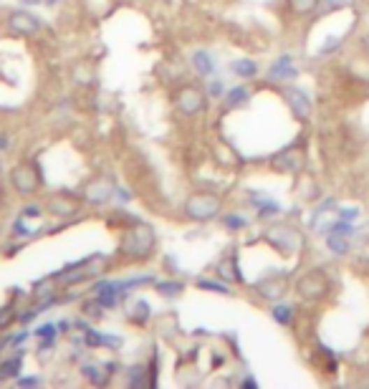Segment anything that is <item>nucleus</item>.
I'll return each instance as SVG.
<instances>
[{
	"mask_svg": "<svg viewBox=\"0 0 369 389\" xmlns=\"http://www.w3.org/2000/svg\"><path fill=\"white\" fill-rule=\"evenodd\" d=\"M154 245H157V233H154V228H152L150 223H139L122 233L119 253H122L126 260H147V258L154 253Z\"/></svg>",
	"mask_w": 369,
	"mask_h": 389,
	"instance_id": "1",
	"label": "nucleus"
},
{
	"mask_svg": "<svg viewBox=\"0 0 369 389\" xmlns=\"http://www.w3.org/2000/svg\"><path fill=\"white\" fill-rule=\"evenodd\" d=\"M223 210V198L215 192H192L190 198L184 200V215L195 223H210L215 220Z\"/></svg>",
	"mask_w": 369,
	"mask_h": 389,
	"instance_id": "2",
	"label": "nucleus"
},
{
	"mask_svg": "<svg viewBox=\"0 0 369 389\" xmlns=\"http://www.w3.org/2000/svg\"><path fill=\"white\" fill-rule=\"evenodd\" d=\"M331 288V278L321 271V268H314V271H306L296 281V293L301 301H309V304H317L321 298H326Z\"/></svg>",
	"mask_w": 369,
	"mask_h": 389,
	"instance_id": "3",
	"label": "nucleus"
},
{
	"mask_svg": "<svg viewBox=\"0 0 369 389\" xmlns=\"http://www.w3.org/2000/svg\"><path fill=\"white\" fill-rule=\"evenodd\" d=\"M10 185H13V190L18 195H26V198L36 195L41 187L38 167L34 162H20V165H15L13 172H10Z\"/></svg>",
	"mask_w": 369,
	"mask_h": 389,
	"instance_id": "4",
	"label": "nucleus"
},
{
	"mask_svg": "<svg viewBox=\"0 0 369 389\" xmlns=\"http://www.w3.org/2000/svg\"><path fill=\"white\" fill-rule=\"evenodd\" d=\"M263 237H266V243H270L276 251L284 253V256H291V253H296L298 248H301V235H298L294 228H286V225L270 228Z\"/></svg>",
	"mask_w": 369,
	"mask_h": 389,
	"instance_id": "5",
	"label": "nucleus"
},
{
	"mask_svg": "<svg viewBox=\"0 0 369 389\" xmlns=\"http://www.w3.org/2000/svg\"><path fill=\"white\" fill-rule=\"evenodd\" d=\"M205 94L200 91L198 86H184L180 89L178 96H175V106H178V112L184 114V117H195V114L205 112Z\"/></svg>",
	"mask_w": 369,
	"mask_h": 389,
	"instance_id": "6",
	"label": "nucleus"
},
{
	"mask_svg": "<svg viewBox=\"0 0 369 389\" xmlns=\"http://www.w3.org/2000/svg\"><path fill=\"white\" fill-rule=\"evenodd\" d=\"M256 293L266 301H281V298L289 293V278L281 276V273H273V276H266L261 281H256Z\"/></svg>",
	"mask_w": 369,
	"mask_h": 389,
	"instance_id": "7",
	"label": "nucleus"
},
{
	"mask_svg": "<svg viewBox=\"0 0 369 389\" xmlns=\"http://www.w3.org/2000/svg\"><path fill=\"white\" fill-rule=\"evenodd\" d=\"M284 99H286V104H289L291 114H294L298 122H306V119L311 117V101L301 89H296V86H284Z\"/></svg>",
	"mask_w": 369,
	"mask_h": 389,
	"instance_id": "8",
	"label": "nucleus"
},
{
	"mask_svg": "<svg viewBox=\"0 0 369 389\" xmlns=\"http://www.w3.org/2000/svg\"><path fill=\"white\" fill-rule=\"evenodd\" d=\"M112 192H114L112 179H109V177H94V179H89V182H86L84 200L89 205H104L106 200L112 198Z\"/></svg>",
	"mask_w": 369,
	"mask_h": 389,
	"instance_id": "9",
	"label": "nucleus"
},
{
	"mask_svg": "<svg viewBox=\"0 0 369 389\" xmlns=\"http://www.w3.org/2000/svg\"><path fill=\"white\" fill-rule=\"evenodd\" d=\"M8 28H10V34L15 36H34L38 34V18L31 13H26V10H15V13L8 15Z\"/></svg>",
	"mask_w": 369,
	"mask_h": 389,
	"instance_id": "10",
	"label": "nucleus"
},
{
	"mask_svg": "<svg viewBox=\"0 0 369 389\" xmlns=\"http://www.w3.org/2000/svg\"><path fill=\"white\" fill-rule=\"evenodd\" d=\"M46 210L51 215H56V218H73L81 210V203H76L68 195H51L46 203Z\"/></svg>",
	"mask_w": 369,
	"mask_h": 389,
	"instance_id": "11",
	"label": "nucleus"
},
{
	"mask_svg": "<svg viewBox=\"0 0 369 389\" xmlns=\"http://www.w3.org/2000/svg\"><path fill=\"white\" fill-rule=\"evenodd\" d=\"M270 165L276 172H298L303 167V152L301 149H284L270 159Z\"/></svg>",
	"mask_w": 369,
	"mask_h": 389,
	"instance_id": "12",
	"label": "nucleus"
},
{
	"mask_svg": "<svg viewBox=\"0 0 369 389\" xmlns=\"http://www.w3.org/2000/svg\"><path fill=\"white\" fill-rule=\"evenodd\" d=\"M286 6L294 15H311L321 6V0H286Z\"/></svg>",
	"mask_w": 369,
	"mask_h": 389,
	"instance_id": "13",
	"label": "nucleus"
},
{
	"mask_svg": "<svg viewBox=\"0 0 369 389\" xmlns=\"http://www.w3.org/2000/svg\"><path fill=\"white\" fill-rule=\"evenodd\" d=\"M233 71L238 73V76H243V79H251V76H256L258 73V66H256V61L251 59H240L233 64Z\"/></svg>",
	"mask_w": 369,
	"mask_h": 389,
	"instance_id": "14",
	"label": "nucleus"
},
{
	"mask_svg": "<svg viewBox=\"0 0 369 389\" xmlns=\"http://www.w3.org/2000/svg\"><path fill=\"white\" fill-rule=\"evenodd\" d=\"M192 64H195V68H198L203 76H210L212 73V59H210V53H205V51H198L195 56H192Z\"/></svg>",
	"mask_w": 369,
	"mask_h": 389,
	"instance_id": "15",
	"label": "nucleus"
},
{
	"mask_svg": "<svg viewBox=\"0 0 369 389\" xmlns=\"http://www.w3.org/2000/svg\"><path fill=\"white\" fill-rule=\"evenodd\" d=\"M218 276H223L225 281H238V271H236V260H233L231 256L228 258H223V260H220V265H218Z\"/></svg>",
	"mask_w": 369,
	"mask_h": 389,
	"instance_id": "16",
	"label": "nucleus"
},
{
	"mask_svg": "<svg viewBox=\"0 0 369 389\" xmlns=\"http://www.w3.org/2000/svg\"><path fill=\"white\" fill-rule=\"evenodd\" d=\"M243 101H248V91H245L243 86H238V89H233L228 96H225V106H238V104H243Z\"/></svg>",
	"mask_w": 369,
	"mask_h": 389,
	"instance_id": "17",
	"label": "nucleus"
},
{
	"mask_svg": "<svg viewBox=\"0 0 369 389\" xmlns=\"http://www.w3.org/2000/svg\"><path fill=\"white\" fill-rule=\"evenodd\" d=\"M289 64H291V59H281L276 66L270 68V76H276V79H284V76H289V79H291V76H294L296 71H294Z\"/></svg>",
	"mask_w": 369,
	"mask_h": 389,
	"instance_id": "18",
	"label": "nucleus"
},
{
	"mask_svg": "<svg viewBox=\"0 0 369 389\" xmlns=\"http://www.w3.org/2000/svg\"><path fill=\"white\" fill-rule=\"evenodd\" d=\"M291 314H294L291 306H276V309H273V318H276L278 323H291Z\"/></svg>",
	"mask_w": 369,
	"mask_h": 389,
	"instance_id": "19",
	"label": "nucleus"
},
{
	"mask_svg": "<svg viewBox=\"0 0 369 389\" xmlns=\"http://www.w3.org/2000/svg\"><path fill=\"white\" fill-rule=\"evenodd\" d=\"M329 245H331V251H336V253L347 251V240H344V237H339V235H329Z\"/></svg>",
	"mask_w": 369,
	"mask_h": 389,
	"instance_id": "20",
	"label": "nucleus"
},
{
	"mask_svg": "<svg viewBox=\"0 0 369 389\" xmlns=\"http://www.w3.org/2000/svg\"><path fill=\"white\" fill-rule=\"evenodd\" d=\"M180 291H182L180 284H159V293H167V296H175Z\"/></svg>",
	"mask_w": 369,
	"mask_h": 389,
	"instance_id": "21",
	"label": "nucleus"
},
{
	"mask_svg": "<svg viewBox=\"0 0 369 389\" xmlns=\"http://www.w3.org/2000/svg\"><path fill=\"white\" fill-rule=\"evenodd\" d=\"M198 286H200V288H208V291H218V293H220V291H223V293H231V291L225 288V286H220V284H210V281H203V278H200V281H198Z\"/></svg>",
	"mask_w": 369,
	"mask_h": 389,
	"instance_id": "22",
	"label": "nucleus"
},
{
	"mask_svg": "<svg viewBox=\"0 0 369 389\" xmlns=\"http://www.w3.org/2000/svg\"><path fill=\"white\" fill-rule=\"evenodd\" d=\"M13 316H15L13 309H3V311H0V329H6L8 323L13 321Z\"/></svg>",
	"mask_w": 369,
	"mask_h": 389,
	"instance_id": "23",
	"label": "nucleus"
},
{
	"mask_svg": "<svg viewBox=\"0 0 369 389\" xmlns=\"http://www.w3.org/2000/svg\"><path fill=\"white\" fill-rule=\"evenodd\" d=\"M23 215H26V218H38V215H41V207H38V205H28L26 210H23Z\"/></svg>",
	"mask_w": 369,
	"mask_h": 389,
	"instance_id": "24",
	"label": "nucleus"
},
{
	"mask_svg": "<svg viewBox=\"0 0 369 389\" xmlns=\"http://www.w3.org/2000/svg\"><path fill=\"white\" fill-rule=\"evenodd\" d=\"M326 6H331V8H344V6H349L352 0H324Z\"/></svg>",
	"mask_w": 369,
	"mask_h": 389,
	"instance_id": "25",
	"label": "nucleus"
},
{
	"mask_svg": "<svg viewBox=\"0 0 369 389\" xmlns=\"http://www.w3.org/2000/svg\"><path fill=\"white\" fill-rule=\"evenodd\" d=\"M38 337H53V326H51V323H46V326H41V329H38Z\"/></svg>",
	"mask_w": 369,
	"mask_h": 389,
	"instance_id": "26",
	"label": "nucleus"
},
{
	"mask_svg": "<svg viewBox=\"0 0 369 389\" xmlns=\"http://www.w3.org/2000/svg\"><path fill=\"white\" fill-rule=\"evenodd\" d=\"M359 48H362V53H364V56H367V59H369V34L364 36L362 41H359Z\"/></svg>",
	"mask_w": 369,
	"mask_h": 389,
	"instance_id": "27",
	"label": "nucleus"
},
{
	"mask_svg": "<svg viewBox=\"0 0 369 389\" xmlns=\"http://www.w3.org/2000/svg\"><path fill=\"white\" fill-rule=\"evenodd\" d=\"M225 223L233 225V230H238L240 225H245V220H240V218H225Z\"/></svg>",
	"mask_w": 369,
	"mask_h": 389,
	"instance_id": "28",
	"label": "nucleus"
}]
</instances>
